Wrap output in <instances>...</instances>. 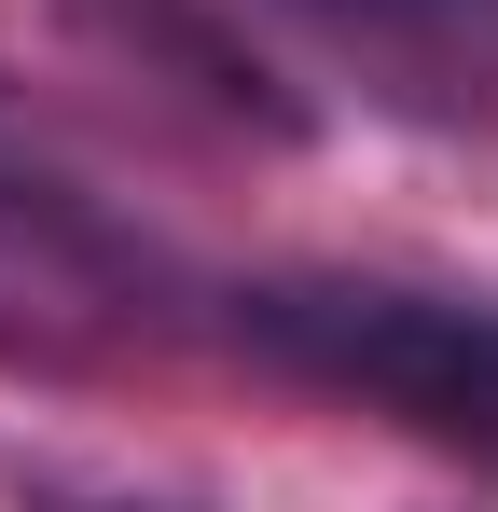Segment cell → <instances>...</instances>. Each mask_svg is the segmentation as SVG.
I'll use <instances>...</instances> for the list:
<instances>
[{"label": "cell", "instance_id": "6da1fadb", "mask_svg": "<svg viewBox=\"0 0 498 512\" xmlns=\"http://www.w3.org/2000/svg\"><path fill=\"white\" fill-rule=\"evenodd\" d=\"M236 333L305 374L346 388L360 416H402L415 443L498 471V305L485 291H415V277H263L236 291Z\"/></svg>", "mask_w": 498, "mask_h": 512}]
</instances>
